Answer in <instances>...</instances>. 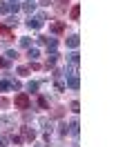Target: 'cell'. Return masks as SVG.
<instances>
[{"instance_id": "cell-18", "label": "cell", "mask_w": 134, "mask_h": 147, "mask_svg": "<svg viewBox=\"0 0 134 147\" xmlns=\"http://www.w3.org/2000/svg\"><path fill=\"white\" fill-rule=\"evenodd\" d=\"M9 87H11V85H9V83H0V89H2V92H7Z\"/></svg>"}, {"instance_id": "cell-4", "label": "cell", "mask_w": 134, "mask_h": 147, "mask_svg": "<svg viewBox=\"0 0 134 147\" xmlns=\"http://www.w3.org/2000/svg\"><path fill=\"white\" fill-rule=\"evenodd\" d=\"M78 16H80V7H78V5H74L71 11H69V18L71 20H78Z\"/></svg>"}, {"instance_id": "cell-14", "label": "cell", "mask_w": 134, "mask_h": 147, "mask_svg": "<svg viewBox=\"0 0 134 147\" xmlns=\"http://www.w3.org/2000/svg\"><path fill=\"white\" fill-rule=\"evenodd\" d=\"M69 60L76 65V63H78V54H76V51H71V54H69Z\"/></svg>"}, {"instance_id": "cell-13", "label": "cell", "mask_w": 134, "mask_h": 147, "mask_svg": "<svg viewBox=\"0 0 134 147\" xmlns=\"http://www.w3.org/2000/svg\"><path fill=\"white\" fill-rule=\"evenodd\" d=\"M29 45H31L29 38H20V47H29Z\"/></svg>"}, {"instance_id": "cell-16", "label": "cell", "mask_w": 134, "mask_h": 147, "mask_svg": "<svg viewBox=\"0 0 134 147\" xmlns=\"http://www.w3.org/2000/svg\"><path fill=\"white\" fill-rule=\"evenodd\" d=\"M7 58H11V60H16V58H18V54H16V51H7Z\"/></svg>"}, {"instance_id": "cell-8", "label": "cell", "mask_w": 134, "mask_h": 147, "mask_svg": "<svg viewBox=\"0 0 134 147\" xmlns=\"http://www.w3.org/2000/svg\"><path fill=\"white\" fill-rule=\"evenodd\" d=\"M22 9H25L27 13H31V11L36 9V2H25V5H22Z\"/></svg>"}, {"instance_id": "cell-9", "label": "cell", "mask_w": 134, "mask_h": 147, "mask_svg": "<svg viewBox=\"0 0 134 147\" xmlns=\"http://www.w3.org/2000/svg\"><path fill=\"white\" fill-rule=\"evenodd\" d=\"M27 56H29V60H36L40 54H38V49H31V47H29V54H27Z\"/></svg>"}, {"instance_id": "cell-22", "label": "cell", "mask_w": 134, "mask_h": 147, "mask_svg": "<svg viewBox=\"0 0 134 147\" xmlns=\"http://www.w3.org/2000/svg\"><path fill=\"white\" fill-rule=\"evenodd\" d=\"M11 2H16V0H11Z\"/></svg>"}, {"instance_id": "cell-17", "label": "cell", "mask_w": 134, "mask_h": 147, "mask_svg": "<svg viewBox=\"0 0 134 147\" xmlns=\"http://www.w3.org/2000/svg\"><path fill=\"white\" fill-rule=\"evenodd\" d=\"M0 34H2V36H9V29H7V27H2V25H0Z\"/></svg>"}, {"instance_id": "cell-12", "label": "cell", "mask_w": 134, "mask_h": 147, "mask_svg": "<svg viewBox=\"0 0 134 147\" xmlns=\"http://www.w3.org/2000/svg\"><path fill=\"white\" fill-rule=\"evenodd\" d=\"M0 11H2V13H7V11H11V9H9V2H0Z\"/></svg>"}, {"instance_id": "cell-7", "label": "cell", "mask_w": 134, "mask_h": 147, "mask_svg": "<svg viewBox=\"0 0 134 147\" xmlns=\"http://www.w3.org/2000/svg\"><path fill=\"white\" fill-rule=\"evenodd\" d=\"M22 134H25L27 138H31V140H34V138H36V131H34V129H31V127H22Z\"/></svg>"}, {"instance_id": "cell-21", "label": "cell", "mask_w": 134, "mask_h": 147, "mask_svg": "<svg viewBox=\"0 0 134 147\" xmlns=\"http://www.w3.org/2000/svg\"><path fill=\"white\" fill-rule=\"evenodd\" d=\"M0 147H5V145H2V140H0Z\"/></svg>"}, {"instance_id": "cell-5", "label": "cell", "mask_w": 134, "mask_h": 147, "mask_svg": "<svg viewBox=\"0 0 134 147\" xmlns=\"http://www.w3.org/2000/svg\"><path fill=\"white\" fill-rule=\"evenodd\" d=\"M78 42H80L78 36H69V38H67V45H69L71 49H76V47H78Z\"/></svg>"}, {"instance_id": "cell-20", "label": "cell", "mask_w": 134, "mask_h": 147, "mask_svg": "<svg viewBox=\"0 0 134 147\" xmlns=\"http://www.w3.org/2000/svg\"><path fill=\"white\" fill-rule=\"evenodd\" d=\"M58 2H69V0H58Z\"/></svg>"}, {"instance_id": "cell-1", "label": "cell", "mask_w": 134, "mask_h": 147, "mask_svg": "<svg viewBox=\"0 0 134 147\" xmlns=\"http://www.w3.org/2000/svg\"><path fill=\"white\" fill-rule=\"evenodd\" d=\"M14 102H16V107H20V109H27L29 107V96L27 94H18Z\"/></svg>"}, {"instance_id": "cell-3", "label": "cell", "mask_w": 134, "mask_h": 147, "mask_svg": "<svg viewBox=\"0 0 134 147\" xmlns=\"http://www.w3.org/2000/svg\"><path fill=\"white\" fill-rule=\"evenodd\" d=\"M67 87H69V89H78L80 87V80H78L76 74H74V76H67Z\"/></svg>"}, {"instance_id": "cell-2", "label": "cell", "mask_w": 134, "mask_h": 147, "mask_svg": "<svg viewBox=\"0 0 134 147\" xmlns=\"http://www.w3.org/2000/svg\"><path fill=\"white\" fill-rule=\"evenodd\" d=\"M43 22H45V13H38V16H34V18H29V27L40 29V27H43Z\"/></svg>"}, {"instance_id": "cell-6", "label": "cell", "mask_w": 134, "mask_h": 147, "mask_svg": "<svg viewBox=\"0 0 134 147\" xmlns=\"http://www.w3.org/2000/svg\"><path fill=\"white\" fill-rule=\"evenodd\" d=\"M54 31V34H63V29H65V25H63V22H54L52 27H49Z\"/></svg>"}, {"instance_id": "cell-19", "label": "cell", "mask_w": 134, "mask_h": 147, "mask_svg": "<svg viewBox=\"0 0 134 147\" xmlns=\"http://www.w3.org/2000/svg\"><path fill=\"white\" fill-rule=\"evenodd\" d=\"M5 65H7V60H5V58H0V67H5Z\"/></svg>"}, {"instance_id": "cell-15", "label": "cell", "mask_w": 134, "mask_h": 147, "mask_svg": "<svg viewBox=\"0 0 134 147\" xmlns=\"http://www.w3.org/2000/svg\"><path fill=\"white\" fill-rule=\"evenodd\" d=\"M27 89H29V92H36V89H38V83H29V85H27Z\"/></svg>"}, {"instance_id": "cell-10", "label": "cell", "mask_w": 134, "mask_h": 147, "mask_svg": "<svg viewBox=\"0 0 134 147\" xmlns=\"http://www.w3.org/2000/svg\"><path fill=\"white\" fill-rule=\"evenodd\" d=\"M40 125H43V127L47 129V131H52V123H49L47 118H40Z\"/></svg>"}, {"instance_id": "cell-11", "label": "cell", "mask_w": 134, "mask_h": 147, "mask_svg": "<svg viewBox=\"0 0 134 147\" xmlns=\"http://www.w3.org/2000/svg\"><path fill=\"white\" fill-rule=\"evenodd\" d=\"M56 58H58L56 54H49V58H47V67H52V65H56Z\"/></svg>"}]
</instances>
